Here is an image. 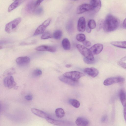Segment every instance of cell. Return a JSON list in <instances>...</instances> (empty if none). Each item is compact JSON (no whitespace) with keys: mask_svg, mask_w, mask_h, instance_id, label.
I'll use <instances>...</instances> for the list:
<instances>
[{"mask_svg":"<svg viewBox=\"0 0 126 126\" xmlns=\"http://www.w3.org/2000/svg\"><path fill=\"white\" fill-rule=\"evenodd\" d=\"M119 24V22L117 18L111 14H109L104 21L103 28L105 32H111L116 30Z\"/></svg>","mask_w":126,"mask_h":126,"instance_id":"1","label":"cell"},{"mask_svg":"<svg viewBox=\"0 0 126 126\" xmlns=\"http://www.w3.org/2000/svg\"><path fill=\"white\" fill-rule=\"evenodd\" d=\"M76 47L80 53L84 57L92 60H94L93 55L89 49L84 46L80 44H78Z\"/></svg>","mask_w":126,"mask_h":126,"instance_id":"2","label":"cell"},{"mask_svg":"<svg viewBox=\"0 0 126 126\" xmlns=\"http://www.w3.org/2000/svg\"><path fill=\"white\" fill-rule=\"evenodd\" d=\"M20 17L17 18L7 24L5 27V31L7 32L10 33L13 31L21 22Z\"/></svg>","mask_w":126,"mask_h":126,"instance_id":"3","label":"cell"},{"mask_svg":"<svg viewBox=\"0 0 126 126\" xmlns=\"http://www.w3.org/2000/svg\"><path fill=\"white\" fill-rule=\"evenodd\" d=\"M63 75L64 77L76 81H78V80L81 77L84 76L83 73L77 71H73L66 72Z\"/></svg>","mask_w":126,"mask_h":126,"instance_id":"4","label":"cell"},{"mask_svg":"<svg viewBox=\"0 0 126 126\" xmlns=\"http://www.w3.org/2000/svg\"><path fill=\"white\" fill-rule=\"evenodd\" d=\"M51 20V18H49L44 21L36 29L33 34V36H37L43 33L46 28L49 24Z\"/></svg>","mask_w":126,"mask_h":126,"instance_id":"5","label":"cell"},{"mask_svg":"<svg viewBox=\"0 0 126 126\" xmlns=\"http://www.w3.org/2000/svg\"><path fill=\"white\" fill-rule=\"evenodd\" d=\"M124 80V78L122 77H111L105 79L104 81L103 84L108 86L116 83L123 82Z\"/></svg>","mask_w":126,"mask_h":126,"instance_id":"6","label":"cell"},{"mask_svg":"<svg viewBox=\"0 0 126 126\" xmlns=\"http://www.w3.org/2000/svg\"><path fill=\"white\" fill-rule=\"evenodd\" d=\"M3 83L5 87L9 89L13 88L16 85L13 77L10 75L7 76L4 78Z\"/></svg>","mask_w":126,"mask_h":126,"instance_id":"7","label":"cell"},{"mask_svg":"<svg viewBox=\"0 0 126 126\" xmlns=\"http://www.w3.org/2000/svg\"><path fill=\"white\" fill-rule=\"evenodd\" d=\"M103 48V45L100 43L95 44L90 49L92 54L94 55H97L102 51Z\"/></svg>","mask_w":126,"mask_h":126,"instance_id":"8","label":"cell"},{"mask_svg":"<svg viewBox=\"0 0 126 126\" xmlns=\"http://www.w3.org/2000/svg\"><path fill=\"white\" fill-rule=\"evenodd\" d=\"M92 11V7L90 4L84 3L79 6L76 10L77 14H80L85 12Z\"/></svg>","mask_w":126,"mask_h":126,"instance_id":"9","label":"cell"},{"mask_svg":"<svg viewBox=\"0 0 126 126\" xmlns=\"http://www.w3.org/2000/svg\"><path fill=\"white\" fill-rule=\"evenodd\" d=\"M90 4L92 7V11L95 13L99 11L101 5L100 0H91Z\"/></svg>","mask_w":126,"mask_h":126,"instance_id":"10","label":"cell"},{"mask_svg":"<svg viewBox=\"0 0 126 126\" xmlns=\"http://www.w3.org/2000/svg\"><path fill=\"white\" fill-rule=\"evenodd\" d=\"M86 23L85 18L83 16L79 19L77 24V30L80 32H83L85 30Z\"/></svg>","mask_w":126,"mask_h":126,"instance_id":"11","label":"cell"},{"mask_svg":"<svg viewBox=\"0 0 126 126\" xmlns=\"http://www.w3.org/2000/svg\"><path fill=\"white\" fill-rule=\"evenodd\" d=\"M30 58L27 56H22L19 57L16 60V63L18 65L21 66L27 65L30 62Z\"/></svg>","mask_w":126,"mask_h":126,"instance_id":"12","label":"cell"},{"mask_svg":"<svg viewBox=\"0 0 126 126\" xmlns=\"http://www.w3.org/2000/svg\"><path fill=\"white\" fill-rule=\"evenodd\" d=\"M84 72L92 78L95 77L99 73V71L98 70L93 67L85 68L84 70Z\"/></svg>","mask_w":126,"mask_h":126,"instance_id":"13","label":"cell"},{"mask_svg":"<svg viewBox=\"0 0 126 126\" xmlns=\"http://www.w3.org/2000/svg\"><path fill=\"white\" fill-rule=\"evenodd\" d=\"M35 49L39 51H47L54 52L56 51V48L53 46L46 45H42L38 47L35 48Z\"/></svg>","mask_w":126,"mask_h":126,"instance_id":"14","label":"cell"},{"mask_svg":"<svg viewBox=\"0 0 126 126\" xmlns=\"http://www.w3.org/2000/svg\"><path fill=\"white\" fill-rule=\"evenodd\" d=\"M59 78L62 82L70 85L75 86L79 85V82L78 81H74L64 77L63 75L60 76Z\"/></svg>","mask_w":126,"mask_h":126,"instance_id":"15","label":"cell"},{"mask_svg":"<svg viewBox=\"0 0 126 126\" xmlns=\"http://www.w3.org/2000/svg\"><path fill=\"white\" fill-rule=\"evenodd\" d=\"M76 125L79 126H88L89 122L88 120L83 117H80L78 118L75 121Z\"/></svg>","mask_w":126,"mask_h":126,"instance_id":"16","label":"cell"},{"mask_svg":"<svg viewBox=\"0 0 126 126\" xmlns=\"http://www.w3.org/2000/svg\"><path fill=\"white\" fill-rule=\"evenodd\" d=\"M31 110L33 113L42 118L46 119L49 117L46 113L37 109L32 108Z\"/></svg>","mask_w":126,"mask_h":126,"instance_id":"17","label":"cell"},{"mask_svg":"<svg viewBox=\"0 0 126 126\" xmlns=\"http://www.w3.org/2000/svg\"><path fill=\"white\" fill-rule=\"evenodd\" d=\"M46 119L49 123L56 125L65 126L66 124V123L64 121L55 120L50 118L49 117L47 118Z\"/></svg>","mask_w":126,"mask_h":126,"instance_id":"18","label":"cell"},{"mask_svg":"<svg viewBox=\"0 0 126 126\" xmlns=\"http://www.w3.org/2000/svg\"><path fill=\"white\" fill-rule=\"evenodd\" d=\"M25 0H16L13 2L9 7L8 11L10 12L16 8Z\"/></svg>","mask_w":126,"mask_h":126,"instance_id":"19","label":"cell"},{"mask_svg":"<svg viewBox=\"0 0 126 126\" xmlns=\"http://www.w3.org/2000/svg\"><path fill=\"white\" fill-rule=\"evenodd\" d=\"M35 1H31L29 2L26 5L25 8V10L26 12L28 13H31L33 12L35 9L34 5Z\"/></svg>","mask_w":126,"mask_h":126,"instance_id":"20","label":"cell"},{"mask_svg":"<svg viewBox=\"0 0 126 126\" xmlns=\"http://www.w3.org/2000/svg\"><path fill=\"white\" fill-rule=\"evenodd\" d=\"M119 96L121 103L124 107L126 106V95L124 91L121 89L119 93Z\"/></svg>","mask_w":126,"mask_h":126,"instance_id":"21","label":"cell"},{"mask_svg":"<svg viewBox=\"0 0 126 126\" xmlns=\"http://www.w3.org/2000/svg\"><path fill=\"white\" fill-rule=\"evenodd\" d=\"M126 42L123 41H112L111 42L110 44L115 47L123 48H126Z\"/></svg>","mask_w":126,"mask_h":126,"instance_id":"22","label":"cell"},{"mask_svg":"<svg viewBox=\"0 0 126 126\" xmlns=\"http://www.w3.org/2000/svg\"><path fill=\"white\" fill-rule=\"evenodd\" d=\"M62 45L63 48L65 50H69L71 47L70 42L67 38H64L62 41Z\"/></svg>","mask_w":126,"mask_h":126,"instance_id":"23","label":"cell"},{"mask_svg":"<svg viewBox=\"0 0 126 126\" xmlns=\"http://www.w3.org/2000/svg\"><path fill=\"white\" fill-rule=\"evenodd\" d=\"M55 114L58 117L61 118L63 117L65 114L64 110L62 108L57 109L55 111Z\"/></svg>","mask_w":126,"mask_h":126,"instance_id":"24","label":"cell"},{"mask_svg":"<svg viewBox=\"0 0 126 126\" xmlns=\"http://www.w3.org/2000/svg\"><path fill=\"white\" fill-rule=\"evenodd\" d=\"M62 35V32L60 30H57L53 33V36L56 39H59L61 38Z\"/></svg>","mask_w":126,"mask_h":126,"instance_id":"25","label":"cell"},{"mask_svg":"<svg viewBox=\"0 0 126 126\" xmlns=\"http://www.w3.org/2000/svg\"><path fill=\"white\" fill-rule=\"evenodd\" d=\"M69 102L72 106L75 108H78L80 106L79 102L76 99H70L69 100Z\"/></svg>","mask_w":126,"mask_h":126,"instance_id":"26","label":"cell"},{"mask_svg":"<svg viewBox=\"0 0 126 126\" xmlns=\"http://www.w3.org/2000/svg\"><path fill=\"white\" fill-rule=\"evenodd\" d=\"M126 56L123 57L119 61H118L117 63L119 66H121L123 68L126 69Z\"/></svg>","mask_w":126,"mask_h":126,"instance_id":"27","label":"cell"},{"mask_svg":"<svg viewBox=\"0 0 126 126\" xmlns=\"http://www.w3.org/2000/svg\"><path fill=\"white\" fill-rule=\"evenodd\" d=\"M76 38L78 41L82 42L85 40L86 37L84 34L80 33L76 35Z\"/></svg>","mask_w":126,"mask_h":126,"instance_id":"28","label":"cell"},{"mask_svg":"<svg viewBox=\"0 0 126 126\" xmlns=\"http://www.w3.org/2000/svg\"><path fill=\"white\" fill-rule=\"evenodd\" d=\"M87 26L91 29H94L96 27V22L93 19H90L88 22Z\"/></svg>","mask_w":126,"mask_h":126,"instance_id":"29","label":"cell"},{"mask_svg":"<svg viewBox=\"0 0 126 126\" xmlns=\"http://www.w3.org/2000/svg\"><path fill=\"white\" fill-rule=\"evenodd\" d=\"M33 12L37 15H42L43 13V9L42 7H40L37 8L35 9Z\"/></svg>","mask_w":126,"mask_h":126,"instance_id":"30","label":"cell"},{"mask_svg":"<svg viewBox=\"0 0 126 126\" xmlns=\"http://www.w3.org/2000/svg\"><path fill=\"white\" fill-rule=\"evenodd\" d=\"M52 37V36L51 34L48 32L44 33L43 34L41 37L42 39H46Z\"/></svg>","mask_w":126,"mask_h":126,"instance_id":"31","label":"cell"},{"mask_svg":"<svg viewBox=\"0 0 126 126\" xmlns=\"http://www.w3.org/2000/svg\"><path fill=\"white\" fill-rule=\"evenodd\" d=\"M15 72V69L14 68H12L6 70L4 72V75H9L14 74Z\"/></svg>","mask_w":126,"mask_h":126,"instance_id":"32","label":"cell"},{"mask_svg":"<svg viewBox=\"0 0 126 126\" xmlns=\"http://www.w3.org/2000/svg\"><path fill=\"white\" fill-rule=\"evenodd\" d=\"M104 20H101L99 21L97 25V30L99 31L102 28H103Z\"/></svg>","mask_w":126,"mask_h":126,"instance_id":"33","label":"cell"},{"mask_svg":"<svg viewBox=\"0 0 126 126\" xmlns=\"http://www.w3.org/2000/svg\"><path fill=\"white\" fill-rule=\"evenodd\" d=\"M42 73L41 71L39 69L34 70L33 72V75L35 76H38L41 75Z\"/></svg>","mask_w":126,"mask_h":126,"instance_id":"34","label":"cell"},{"mask_svg":"<svg viewBox=\"0 0 126 126\" xmlns=\"http://www.w3.org/2000/svg\"><path fill=\"white\" fill-rule=\"evenodd\" d=\"M83 60L84 62L85 63L88 64H93L95 62L94 60H92L84 57L83 59Z\"/></svg>","mask_w":126,"mask_h":126,"instance_id":"35","label":"cell"},{"mask_svg":"<svg viewBox=\"0 0 126 126\" xmlns=\"http://www.w3.org/2000/svg\"><path fill=\"white\" fill-rule=\"evenodd\" d=\"M82 43L84 46L86 47H89L91 45V43L89 41L85 40L82 42Z\"/></svg>","mask_w":126,"mask_h":126,"instance_id":"36","label":"cell"},{"mask_svg":"<svg viewBox=\"0 0 126 126\" xmlns=\"http://www.w3.org/2000/svg\"><path fill=\"white\" fill-rule=\"evenodd\" d=\"M44 0H37L35 2L34 5L35 9L38 7L40 3Z\"/></svg>","mask_w":126,"mask_h":126,"instance_id":"37","label":"cell"},{"mask_svg":"<svg viewBox=\"0 0 126 126\" xmlns=\"http://www.w3.org/2000/svg\"><path fill=\"white\" fill-rule=\"evenodd\" d=\"M108 119L107 116L106 115H105L101 118V121L103 123H105L107 122Z\"/></svg>","mask_w":126,"mask_h":126,"instance_id":"38","label":"cell"},{"mask_svg":"<svg viewBox=\"0 0 126 126\" xmlns=\"http://www.w3.org/2000/svg\"><path fill=\"white\" fill-rule=\"evenodd\" d=\"M25 97L26 100H31L32 99V96L30 95H28L25 96Z\"/></svg>","mask_w":126,"mask_h":126,"instance_id":"39","label":"cell"},{"mask_svg":"<svg viewBox=\"0 0 126 126\" xmlns=\"http://www.w3.org/2000/svg\"><path fill=\"white\" fill-rule=\"evenodd\" d=\"M9 41L7 40H0V45L5 44L8 43Z\"/></svg>","mask_w":126,"mask_h":126,"instance_id":"40","label":"cell"},{"mask_svg":"<svg viewBox=\"0 0 126 126\" xmlns=\"http://www.w3.org/2000/svg\"><path fill=\"white\" fill-rule=\"evenodd\" d=\"M126 20L125 18L124 20L123 23V27L124 29H126Z\"/></svg>","mask_w":126,"mask_h":126,"instance_id":"41","label":"cell"},{"mask_svg":"<svg viewBox=\"0 0 126 126\" xmlns=\"http://www.w3.org/2000/svg\"><path fill=\"white\" fill-rule=\"evenodd\" d=\"M86 32L88 33L91 32V29L89 28L88 26H87L86 28Z\"/></svg>","mask_w":126,"mask_h":126,"instance_id":"42","label":"cell"},{"mask_svg":"<svg viewBox=\"0 0 126 126\" xmlns=\"http://www.w3.org/2000/svg\"><path fill=\"white\" fill-rule=\"evenodd\" d=\"M124 116L125 120H126V106L124 107Z\"/></svg>","mask_w":126,"mask_h":126,"instance_id":"43","label":"cell"},{"mask_svg":"<svg viewBox=\"0 0 126 126\" xmlns=\"http://www.w3.org/2000/svg\"><path fill=\"white\" fill-rule=\"evenodd\" d=\"M65 66L67 68H70L72 66V65L71 64H67L65 65Z\"/></svg>","mask_w":126,"mask_h":126,"instance_id":"44","label":"cell"},{"mask_svg":"<svg viewBox=\"0 0 126 126\" xmlns=\"http://www.w3.org/2000/svg\"><path fill=\"white\" fill-rule=\"evenodd\" d=\"M1 106H2L1 103L0 102V113L1 111Z\"/></svg>","mask_w":126,"mask_h":126,"instance_id":"45","label":"cell"},{"mask_svg":"<svg viewBox=\"0 0 126 126\" xmlns=\"http://www.w3.org/2000/svg\"><path fill=\"white\" fill-rule=\"evenodd\" d=\"M13 0L14 1H15L16 0Z\"/></svg>","mask_w":126,"mask_h":126,"instance_id":"46","label":"cell"},{"mask_svg":"<svg viewBox=\"0 0 126 126\" xmlns=\"http://www.w3.org/2000/svg\"></svg>","mask_w":126,"mask_h":126,"instance_id":"47","label":"cell"}]
</instances>
